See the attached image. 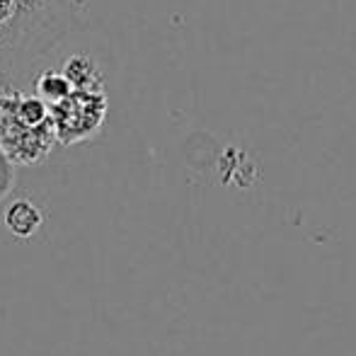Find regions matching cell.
<instances>
[{
    "label": "cell",
    "instance_id": "1",
    "mask_svg": "<svg viewBox=\"0 0 356 356\" xmlns=\"http://www.w3.org/2000/svg\"><path fill=\"white\" fill-rule=\"evenodd\" d=\"M17 10L0 29V73L15 80L78 24L85 0H15Z\"/></svg>",
    "mask_w": 356,
    "mask_h": 356
},
{
    "label": "cell",
    "instance_id": "2",
    "mask_svg": "<svg viewBox=\"0 0 356 356\" xmlns=\"http://www.w3.org/2000/svg\"><path fill=\"white\" fill-rule=\"evenodd\" d=\"M49 104L0 75V150L13 165H37L56 145Z\"/></svg>",
    "mask_w": 356,
    "mask_h": 356
},
{
    "label": "cell",
    "instance_id": "3",
    "mask_svg": "<svg viewBox=\"0 0 356 356\" xmlns=\"http://www.w3.org/2000/svg\"><path fill=\"white\" fill-rule=\"evenodd\" d=\"M109 99L104 90H71L63 99L49 107L56 141L75 145L95 138L107 122Z\"/></svg>",
    "mask_w": 356,
    "mask_h": 356
},
{
    "label": "cell",
    "instance_id": "4",
    "mask_svg": "<svg viewBox=\"0 0 356 356\" xmlns=\"http://www.w3.org/2000/svg\"><path fill=\"white\" fill-rule=\"evenodd\" d=\"M44 223V216L29 199H17L5 209V228L15 238H32Z\"/></svg>",
    "mask_w": 356,
    "mask_h": 356
},
{
    "label": "cell",
    "instance_id": "5",
    "mask_svg": "<svg viewBox=\"0 0 356 356\" xmlns=\"http://www.w3.org/2000/svg\"><path fill=\"white\" fill-rule=\"evenodd\" d=\"M61 73L68 78L73 90H104V80L97 63L88 54H73L66 58Z\"/></svg>",
    "mask_w": 356,
    "mask_h": 356
},
{
    "label": "cell",
    "instance_id": "6",
    "mask_svg": "<svg viewBox=\"0 0 356 356\" xmlns=\"http://www.w3.org/2000/svg\"><path fill=\"white\" fill-rule=\"evenodd\" d=\"M71 90H73L71 83H68V78L61 73V68H47V71L34 80V95H37V97H42L49 107H51V104H56L58 99L66 97Z\"/></svg>",
    "mask_w": 356,
    "mask_h": 356
},
{
    "label": "cell",
    "instance_id": "7",
    "mask_svg": "<svg viewBox=\"0 0 356 356\" xmlns=\"http://www.w3.org/2000/svg\"><path fill=\"white\" fill-rule=\"evenodd\" d=\"M13 184H15V165L10 163V160L3 155V150H0V199L8 197Z\"/></svg>",
    "mask_w": 356,
    "mask_h": 356
},
{
    "label": "cell",
    "instance_id": "8",
    "mask_svg": "<svg viewBox=\"0 0 356 356\" xmlns=\"http://www.w3.org/2000/svg\"><path fill=\"white\" fill-rule=\"evenodd\" d=\"M15 10H17V5H15V0H0V29L8 27V24L13 22Z\"/></svg>",
    "mask_w": 356,
    "mask_h": 356
}]
</instances>
